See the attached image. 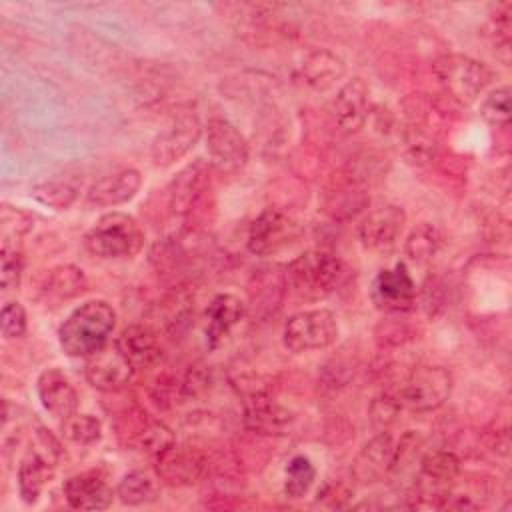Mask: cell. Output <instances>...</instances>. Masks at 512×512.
Masks as SVG:
<instances>
[{"mask_svg":"<svg viewBox=\"0 0 512 512\" xmlns=\"http://www.w3.org/2000/svg\"><path fill=\"white\" fill-rule=\"evenodd\" d=\"M134 366L118 350L116 344L102 346L100 350L86 356L84 378L86 382L102 392H118L130 384L134 376Z\"/></svg>","mask_w":512,"mask_h":512,"instance_id":"cell-14","label":"cell"},{"mask_svg":"<svg viewBox=\"0 0 512 512\" xmlns=\"http://www.w3.org/2000/svg\"><path fill=\"white\" fill-rule=\"evenodd\" d=\"M396 460V440L388 430L376 432L374 438H370L360 452L356 454L352 462V476L360 484H374L384 480L394 470Z\"/></svg>","mask_w":512,"mask_h":512,"instance_id":"cell-17","label":"cell"},{"mask_svg":"<svg viewBox=\"0 0 512 512\" xmlns=\"http://www.w3.org/2000/svg\"><path fill=\"white\" fill-rule=\"evenodd\" d=\"M406 224V212L396 204L370 210L358 224V238L366 250H388Z\"/></svg>","mask_w":512,"mask_h":512,"instance_id":"cell-18","label":"cell"},{"mask_svg":"<svg viewBox=\"0 0 512 512\" xmlns=\"http://www.w3.org/2000/svg\"><path fill=\"white\" fill-rule=\"evenodd\" d=\"M372 304L388 314L408 312L416 304V284L404 262L384 268L376 274L370 286Z\"/></svg>","mask_w":512,"mask_h":512,"instance_id":"cell-13","label":"cell"},{"mask_svg":"<svg viewBox=\"0 0 512 512\" xmlns=\"http://www.w3.org/2000/svg\"><path fill=\"white\" fill-rule=\"evenodd\" d=\"M452 374L444 366H416L400 382L398 396L404 408L412 412H432L444 406L452 394Z\"/></svg>","mask_w":512,"mask_h":512,"instance_id":"cell-6","label":"cell"},{"mask_svg":"<svg viewBox=\"0 0 512 512\" xmlns=\"http://www.w3.org/2000/svg\"><path fill=\"white\" fill-rule=\"evenodd\" d=\"M368 204L366 192L360 188L358 182H354L350 176H346L324 200V210L334 220H348L362 212Z\"/></svg>","mask_w":512,"mask_h":512,"instance_id":"cell-27","label":"cell"},{"mask_svg":"<svg viewBox=\"0 0 512 512\" xmlns=\"http://www.w3.org/2000/svg\"><path fill=\"white\" fill-rule=\"evenodd\" d=\"M88 288V278L82 268L74 264H58L44 272L40 290L54 300H72L84 294Z\"/></svg>","mask_w":512,"mask_h":512,"instance_id":"cell-26","label":"cell"},{"mask_svg":"<svg viewBox=\"0 0 512 512\" xmlns=\"http://www.w3.org/2000/svg\"><path fill=\"white\" fill-rule=\"evenodd\" d=\"M286 278L284 268L278 266H262L252 272L248 280V304L246 312H250L258 320H266L274 316L286 296Z\"/></svg>","mask_w":512,"mask_h":512,"instance_id":"cell-16","label":"cell"},{"mask_svg":"<svg viewBox=\"0 0 512 512\" xmlns=\"http://www.w3.org/2000/svg\"><path fill=\"white\" fill-rule=\"evenodd\" d=\"M286 288L302 300L330 296L346 278V264L328 250H308L284 266Z\"/></svg>","mask_w":512,"mask_h":512,"instance_id":"cell-2","label":"cell"},{"mask_svg":"<svg viewBox=\"0 0 512 512\" xmlns=\"http://www.w3.org/2000/svg\"><path fill=\"white\" fill-rule=\"evenodd\" d=\"M338 338L336 316L326 308L302 310L292 314L282 328L284 348L294 354L324 350Z\"/></svg>","mask_w":512,"mask_h":512,"instance_id":"cell-7","label":"cell"},{"mask_svg":"<svg viewBox=\"0 0 512 512\" xmlns=\"http://www.w3.org/2000/svg\"><path fill=\"white\" fill-rule=\"evenodd\" d=\"M24 272V256L16 246V240H2L0 250V286L2 292H12L20 286Z\"/></svg>","mask_w":512,"mask_h":512,"instance_id":"cell-37","label":"cell"},{"mask_svg":"<svg viewBox=\"0 0 512 512\" xmlns=\"http://www.w3.org/2000/svg\"><path fill=\"white\" fill-rule=\"evenodd\" d=\"M64 498L74 510H106L112 506L116 490L98 472H80L62 486Z\"/></svg>","mask_w":512,"mask_h":512,"instance_id":"cell-22","label":"cell"},{"mask_svg":"<svg viewBox=\"0 0 512 512\" xmlns=\"http://www.w3.org/2000/svg\"><path fill=\"white\" fill-rule=\"evenodd\" d=\"M352 496H354V490L348 484H344L340 480H330L318 490L316 502L324 504L328 508H344Z\"/></svg>","mask_w":512,"mask_h":512,"instance_id":"cell-41","label":"cell"},{"mask_svg":"<svg viewBox=\"0 0 512 512\" xmlns=\"http://www.w3.org/2000/svg\"><path fill=\"white\" fill-rule=\"evenodd\" d=\"M510 86L492 88L480 102V116L494 128H504L510 122Z\"/></svg>","mask_w":512,"mask_h":512,"instance_id":"cell-36","label":"cell"},{"mask_svg":"<svg viewBox=\"0 0 512 512\" xmlns=\"http://www.w3.org/2000/svg\"><path fill=\"white\" fill-rule=\"evenodd\" d=\"M402 402H400V396H398V390H384L380 392L368 406V420H370V426L376 430V432H382V430H388L400 416L402 412Z\"/></svg>","mask_w":512,"mask_h":512,"instance_id":"cell-35","label":"cell"},{"mask_svg":"<svg viewBox=\"0 0 512 512\" xmlns=\"http://www.w3.org/2000/svg\"><path fill=\"white\" fill-rule=\"evenodd\" d=\"M512 4L504 2L496 8V12L486 22V34L492 38L496 50L504 52V62H508L510 52V30H512Z\"/></svg>","mask_w":512,"mask_h":512,"instance_id":"cell-38","label":"cell"},{"mask_svg":"<svg viewBox=\"0 0 512 512\" xmlns=\"http://www.w3.org/2000/svg\"><path fill=\"white\" fill-rule=\"evenodd\" d=\"M34 442H36V452H40L46 460H50L54 466L60 462L64 450L60 440L44 426H38L34 432Z\"/></svg>","mask_w":512,"mask_h":512,"instance_id":"cell-42","label":"cell"},{"mask_svg":"<svg viewBox=\"0 0 512 512\" xmlns=\"http://www.w3.org/2000/svg\"><path fill=\"white\" fill-rule=\"evenodd\" d=\"M420 476L430 484H450L462 472L460 458L452 450H428L420 458Z\"/></svg>","mask_w":512,"mask_h":512,"instance_id":"cell-29","label":"cell"},{"mask_svg":"<svg viewBox=\"0 0 512 512\" xmlns=\"http://www.w3.org/2000/svg\"><path fill=\"white\" fill-rule=\"evenodd\" d=\"M62 436L78 446H92L102 438V422L92 414L74 412L62 420Z\"/></svg>","mask_w":512,"mask_h":512,"instance_id":"cell-34","label":"cell"},{"mask_svg":"<svg viewBox=\"0 0 512 512\" xmlns=\"http://www.w3.org/2000/svg\"><path fill=\"white\" fill-rule=\"evenodd\" d=\"M486 444L492 452L500 454V456H508V448H510V436H508V428H500V430H490L486 432Z\"/></svg>","mask_w":512,"mask_h":512,"instance_id":"cell-43","label":"cell"},{"mask_svg":"<svg viewBox=\"0 0 512 512\" xmlns=\"http://www.w3.org/2000/svg\"><path fill=\"white\" fill-rule=\"evenodd\" d=\"M36 392L42 408L58 420H66L68 416L78 412V404H80L78 392L70 384L68 376L56 366L40 372L36 380Z\"/></svg>","mask_w":512,"mask_h":512,"instance_id":"cell-20","label":"cell"},{"mask_svg":"<svg viewBox=\"0 0 512 512\" xmlns=\"http://www.w3.org/2000/svg\"><path fill=\"white\" fill-rule=\"evenodd\" d=\"M28 328V316L26 308L18 300H10L2 306L0 312V330L6 340H14L26 334Z\"/></svg>","mask_w":512,"mask_h":512,"instance_id":"cell-40","label":"cell"},{"mask_svg":"<svg viewBox=\"0 0 512 512\" xmlns=\"http://www.w3.org/2000/svg\"><path fill=\"white\" fill-rule=\"evenodd\" d=\"M158 478L176 488L194 486L210 472V458L196 446H172L158 458H154Z\"/></svg>","mask_w":512,"mask_h":512,"instance_id":"cell-12","label":"cell"},{"mask_svg":"<svg viewBox=\"0 0 512 512\" xmlns=\"http://www.w3.org/2000/svg\"><path fill=\"white\" fill-rule=\"evenodd\" d=\"M238 394L242 392V422L244 426L262 436H284L294 424V414L284 408L270 390L262 384H254L246 378H240V384H234Z\"/></svg>","mask_w":512,"mask_h":512,"instance_id":"cell-5","label":"cell"},{"mask_svg":"<svg viewBox=\"0 0 512 512\" xmlns=\"http://www.w3.org/2000/svg\"><path fill=\"white\" fill-rule=\"evenodd\" d=\"M202 124L194 114L172 118L152 140L150 158L156 168H168L184 158L200 140Z\"/></svg>","mask_w":512,"mask_h":512,"instance_id":"cell-9","label":"cell"},{"mask_svg":"<svg viewBox=\"0 0 512 512\" xmlns=\"http://www.w3.org/2000/svg\"><path fill=\"white\" fill-rule=\"evenodd\" d=\"M142 186V176L136 168H120L98 178L86 192V204L94 208H114L130 202Z\"/></svg>","mask_w":512,"mask_h":512,"instance_id":"cell-21","label":"cell"},{"mask_svg":"<svg viewBox=\"0 0 512 512\" xmlns=\"http://www.w3.org/2000/svg\"><path fill=\"white\" fill-rule=\"evenodd\" d=\"M212 192V164L196 160L182 168L168 184V208L174 216L186 218Z\"/></svg>","mask_w":512,"mask_h":512,"instance_id":"cell-11","label":"cell"},{"mask_svg":"<svg viewBox=\"0 0 512 512\" xmlns=\"http://www.w3.org/2000/svg\"><path fill=\"white\" fill-rule=\"evenodd\" d=\"M116 312L106 300H86L58 328V344L70 358H86L108 344Z\"/></svg>","mask_w":512,"mask_h":512,"instance_id":"cell-1","label":"cell"},{"mask_svg":"<svg viewBox=\"0 0 512 512\" xmlns=\"http://www.w3.org/2000/svg\"><path fill=\"white\" fill-rule=\"evenodd\" d=\"M204 140L212 166L224 172H236L250 160L248 140L226 118H210L204 126Z\"/></svg>","mask_w":512,"mask_h":512,"instance_id":"cell-10","label":"cell"},{"mask_svg":"<svg viewBox=\"0 0 512 512\" xmlns=\"http://www.w3.org/2000/svg\"><path fill=\"white\" fill-rule=\"evenodd\" d=\"M298 236L296 220L278 206H266L248 226L246 248L254 256H272Z\"/></svg>","mask_w":512,"mask_h":512,"instance_id":"cell-8","label":"cell"},{"mask_svg":"<svg viewBox=\"0 0 512 512\" xmlns=\"http://www.w3.org/2000/svg\"><path fill=\"white\" fill-rule=\"evenodd\" d=\"M440 246H442L440 230L430 222H422L408 234L404 242V252L412 262L426 264L438 254Z\"/></svg>","mask_w":512,"mask_h":512,"instance_id":"cell-32","label":"cell"},{"mask_svg":"<svg viewBox=\"0 0 512 512\" xmlns=\"http://www.w3.org/2000/svg\"><path fill=\"white\" fill-rule=\"evenodd\" d=\"M330 112L342 134H356L370 114V88L362 78L346 80L332 98Z\"/></svg>","mask_w":512,"mask_h":512,"instance_id":"cell-15","label":"cell"},{"mask_svg":"<svg viewBox=\"0 0 512 512\" xmlns=\"http://www.w3.org/2000/svg\"><path fill=\"white\" fill-rule=\"evenodd\" d=\"M0 228L2 240H18L34 228V216L18 206H0Z\"/></svg>","mask_w":512,"mask_h":512,"instance_id":"cell-39","label":"cell"},{"mask_svg":"<svg viewBox=\"0 0 512 512\" xmlns=\"http://www.w3.org/2000/svg\"><path fill=\"white\" fill-rule=\"evenodd\" d=\"M118 350L134 366V370L158 368L164 360L160 336L148 324H130L114 340Z\"/></svg>","mask_w":512,"mask_h":512,"instance_id":"cell-19","label":"cell"},{"mask_svg":"<svg viewBox=\"0 0 512 512\" xmlns=\"http://www.w3.org/2000/svg\"><path fill=\"white\" fill-rule=\"evenodd\" d=\"M86 250L100 260H128L144 248V230L126 212H106L84 236Z\"/></svg>","mask_w":512,"mask_h":512,"instance_id":"cell-3","label":"cell"},{"mask_svg":"<svg viewBox=\"0 0 512 512\" xmlns=\"http://www.w3.org/2000/svg\"><path fill=\"white\" fill-rule=\"evenodd\" d=\"M246 314V304L236 294H216L204 310V336L208 348H218Z\"/></svg>","mask_w":512,"mask_h":512,"instance_id":"cell-23","label":"cell"},{"mask_svg":"<svg viewBox=\"0 0 512 512\" xmlns=\"http://www.w3.org/2000/svg\"><path fill=\"white\" fill-rule=\"evenodd\" d=\"M300 74H302V80L312 90L324 92L336 86V82L344 78L346 66H344V60L334 52L326 48H316L304 56L300 64Z\"/></svg>","mask_w":512,"mask_h":512,"instance_id":"cell-24","label":"cell"},{"mask_svg":"<svg viewBox=\"0 0 512 512\" xmlns=\"http://www.w3.org/2000/svg\"><path fill=\"white\" fill-rule=\"evenodd\" d=\"M54 464L46 460L40 452L30 450L18 464L16 470V484H18V496L24 504H36L44 488L54 476Z\"/></svg>","mask_w":512,"mask_h":512,"instance_id":"cell-25","label":"cell"},{"mask_svg":"<svg viewBox=\"0 0 512 512\" xmlns=\"http://www.w3.org/2000/svg\"><path fill=\"white\" fill-rule=\"evenodd\" d=\"M314 478H316V468L310 462V458L302 454L292 456L284 470V494L294 500L302 498L314 484Z\"/></svg>","mask_w":512,"mask_h":512,"instance_id":"cell-33","label":"cell"},{"mask_svg":"<svg viewBox=\"0 0 512 512\" xmlns=\"http://www.w3.org/2000/svg\"><path fill=\"white\" fill-rule=\"evenodd\" d=\"M174 444H176V436H174L172 428L166 422L154 420V418H148L130 442L132 448H136V450H140V452H144L152 458H158L160 454H164Z\"/></svg>","mask_w":512,"mask_h":512,"instance_id":"cell-31","label":"cell"},{"mask_svg":"<svg viewBox=\"0 0 512 512\" xmlns=\"http://www.w3.org/2000/svg\"><path fill=\"white\" fill-rule=\"evenodd\" d=\"M78 194H80L78 182L68 176H54V178L42 180V182L34 184L30 190V196L38 204L58 210V212L68 210L78 200Z\"/></svg>","mask_w":512,"mask_h":512,"instance_id":"cell-28","label":"cell"},{"mask_svg":"<svg viewBox=\"0 0 512 512\" xmlns=\"http://www.w3.org/2000/svg\"><path fill=\"white\" fill-rule=\"evenodd\" d=\"M116 496L126 506L150 504L158 498L156 478L144 470H132L120 478L116 486Z\"/></svg>","mask_w":512,"mask_h":512,"instance_id":"cell-30","label":"cell"},{"mask_svg":"<svg viewBox=\"0 0 512 512\" xmlns=\"http://www.w3.org/2000/svg\"><path fill=\"white\" fill-rule=\"evenodd\" d=\"M432 72L444 94L462 106L478 100V96L494 80V72L490 66L472 56L454 52L436 58L432 64Z\"/></svg>","mask_w":512,"mask_h":512,"instance_id":"cell-4","label":"cell"}]
</instances>
